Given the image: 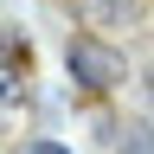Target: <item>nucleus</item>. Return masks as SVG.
<instances>
[{"mask_svg":"<svg viewBox=\"0 0 154 154\" xmlns=\"http://www.w3.org/2000/svg\"><path fill=\"white\" fill-rule=\"evenodd\" d=\"M32 154H64V148H51V141H38V148H32Z\"/></svg>","mask_w":154,"mask_h":154,"instance_id":"obj_5","label":"nucleus"},{"mask_svg":"<svg viewBox=\"0 0 154 154\" xmlns=\"http://www.w3.org/2000/svg\"><path fill=\"white\" fill-rule=\"evenodd\" d=\"M135 13H141V0H77L84 26H128Z\"/></svg>","mask_w":154,"mask_h":154,"instance_id":"obj_2","label":"nucleus"},{"mask_svg":"<svg viewBox=\"0 0 154 154\" xmlns=\"http://www.w3.org/2000/svg\"><path fill=\"white\" fill-rule=\"evenodd\" d=\"M64 71L84 90H116L122 84V51H116L103 32H71L64 38Z\"/></svg>","mask_w":154,"mask_h":154,"instance_id":"obj_1","label":"nucleus"},{"mask_svg":"<svg viewBox=\"0 0 154 154\" xmlns=\"http://www.w3.org/2000/svg\"><path fill=\"white\" fill-rule=\"evenodd\" d=\"M148 103H154V71H148Z\"/></svg>","mask_w":154,"mask_h":154,"instance_id":"obj_6","label":"nucleus"},{"mask_svg":"<svg viewBox=\"0 0 154 154\" xmlns=\"http://www.w3.org/2000/svg\"><path fill=\"white\" fill-rule=\"evenodd\" d=\"M26 64H32V45H26V32H19V26H7V77H19Z\"/></svg>","mask_w":154,"mask_h":154,"instance_id":"obj_3","label":"nucleus"},{"mask_svg":"<svg viewBox=\"0 0 154 154\" xmlns=\"http://www.w3.org/2000/svg\"><path fill=\"white\" fill-rule=\"evenodd\" d=\"M122 154H154V122L128 128V135H122Z\"/></svg>","mask_w":154,"mask_h":154,"instance_id":"obj_4","label":"nucleus"}]
</instances>
